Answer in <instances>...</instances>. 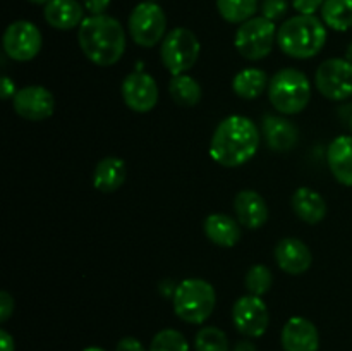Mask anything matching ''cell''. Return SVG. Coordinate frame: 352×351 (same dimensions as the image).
<instances>
[{"mask_svg": "<svg viewBox=\"0 0 352 351\" xmlns=\"http://www.w3.org/2000/svg\"><path fill=\"white\" fill-rule=\"evenodd\" d=\"M260 129L246 116H229L217 126L210 141V157L222 167H241L256 155Z\"/></svg>", "mask_w": 352, "mask_h": 351, "instance_id": "6da1fadb", "label": "cell"}, {"mask_svg": "<svg viewBox=\"0 0 352 351\" xmlns=\"http://www.w3.org/2000/svg\"><path fill=\"white\" fill-rule=\"evenodd\" d=\"M78 43L88 61L109 67L117 64L126 52V31L116 17L89 16L79 24Z\"/></svg>", "mask_w": 352, "mask_h": 351, "instance_id": "7a4b0ae2", "label": "cell"}, {"mask_svg": "<svg viewBox=\"0 0 352 351\" xmlns=\"http://www.w3.org/2000/svg\"><path fill=\"white\" fill-rule=\"evenodd\" d=\"M327 43V26L316 16L298 14L277 30V45L292 58H311Z\"/></svg>", "mask_w": 352, "mask_h": 351, "instance_id": "3957f363", "label": "cell"}, {"mask_svg": "<svg viewBox=\"0 0 352 351\" xmlns=\"http://www.w3.org/2000/svg\"><path fill=\"white\" fill-rule=\"evenodd\" d=\"M268 98L280 114L296 116L302 112L311 100V83L299 69H280L268 83Z\"/></svg>", "mask_w": 352, "mask_h": 351, "instance_id": "277c9868", "label": "cell"}, {"mask_svg": "<svg viewBox=\"0 0 352 351\" xmlns=\"http://www.w3.org/2000/svg\"><path fill=\"white\" fill-rule=\"evenodd\" d=\"M175 315L188 323L206 322L217 305L215 288L205 279L191 277L179 282L172 298Z\"/></svg>", "mask_w": 352, "mask_h": 351, "instance_id": "5b68a950", "label": "cell"}, {"mask_svg": "<svg viewBox=\"0 0 352 351\" xmlns=\"http://www.w3.org/2000/svg\"><path fill=\"white\" fill-rule=\"evenodd\" d=\"M201 43L188 28H175L165 34L162 41L160 57L165 69L172 76L186 74L198 62Z\"/></svg>", "mask_w": 352, "mask_h": 351, "instance_id": "8992f818", "label": "cell"}, {"mask_svg": "<svg viewBox=\"0 0 352 351\" xmlns=\"http://www.w3.org/2000/svg\"><path fill=\"white\" fill-rule=\"evenodd\" d=\"M277 41V30L274 21L267 17H251L236 31L234 45L244 58L251 62L267 57Z\"/></svg>", "mask_w": 352, "mask_h": 351, "instance_id": "52a82bcc", "label": "cell"}, {"mask_svg": "<svg viewBox=\"0 0 352 351\" xmlns=\"http://www.w3.org/2000/svg\"><path fill=\"white\" fill-rule=\"evenodd\" d=\"M127 28L134 43L143 48L155 47L158 41H164L167 16L158 3L148 0L134 7L127 21Z\"/></svg>", "mask_w": 352, "mask_h": 351, "instance_id": "ba28073f", "label": "cell"}, {"mask_svg": "<svg viewBox=\"0 0 352 351\" xmlns=\"http://www.w3.org/2000/svg\"><path fill=\"white\" fill-rule=\"evenodd\" d=\"M315 83L325 98L333 102L347 100L352 96V64L346 58H329L316 69Z\"/></svg>", "mask_w": 352, "mask_h": 351, "instance_id": "9c48e42d", "label": "cell"}, {"mask_svg": "<svg viewBox=\"0 0 352 351\" xmlns=\"http://www.w3.org/2000/svg\"><path fill=\"white\" fill-rule=\"evenodd\" d=\"M3 52L16 62L33 61L41 50L43 38L31 21H14L3 33Z\"/></svg>", "mask_w": 352, "mask_h": 351, "instance_id": "30bf717a", "label": "cell"}, {"mask_svg": "<svg viewBox=\"0 0 352 351\" xmlns=\"http://www.w3.org/2000/svg\"><path fill=\"white\" fill-rule=\"evenodd\" d=\"M232 322L236 329L246 337H261L270 323L267 303L261 296H241L232 308Z\"/></svg>", "mask_w": 352, "mask_h": 351, "instance_id": "8fae6325", "label": "cell"}, {"mask_svg": "<svg viewBox=\"0 0 352 351\" xmlns=\"http://www.w3.org/2000/svg\"><path fill=\"white\" fill-rule=\"evenodd\" d=\"M124 103L133 112L146 114L155 109L158 102V85L153 76L144 71H134L122 81Z\"/></svg>", "mask_w": 352, "mask_h": 351, "instance_id": "7c38bea8", "label": "cell"}, {"mask_svg": "<svg viewBox=\"0 0 352 351\" xmlns=\"http://www.w3.org/2000/svg\"><path fill=\"white\" fill-rule=\"evenodd\" d=\"M12 107L23 119L38 123L52 117L55 112V98L45 86L31 85L17 89L12 98Z\"/></svg>", "mask_w": 352, "mask_h": 351, "instance_id": "4fadbf2b", "label": "cell"}, {"mask_svg": "<svg viewBox=\"0 0 352 351\" xmlns=\"http://www.w3.org/2000/svg\"><path fill=\"white\" fill-rule=\"evenodd\" d=\"M275 262L289 275H301L313 264L311 250L298 237H284L275 246Z\"/></svg>", "mask_w": 352, "mask_h": 351, "instance_id": "5bb4252c", "label": "cell"}, {"mask_svg": "<svg viewBox=\"0 0 352 351\" xmlns=\"http://www.w3.org/2000/svg\"><path fill=\"white\" fill-rule=\"evenodd\" d=\"M284 351H318L320 334L315 323L305 317H292L282 329Z\"/></svg>", "mask_w": 352, "mask_h": 351, "instance_id": "9a60e30c", "label": "cell"}, {"mask_svg": "<svg viewBox=\"0 0 352 351\" xmlns=\"http://www.w3.org/2000/svg\"><path fill=\"white\" fill-rule=\"evenodd\" d=\"M237 222L246 229H260L268 220V206L263 196L254 189H241L234 198Z\"/></svg>", "mask_w": 352, "mask_h": 351, "instance_id": "2e32d148", "label": "cell"}, {"mask_svg": "<svg viewBox=\"0 0 352 351\" xmlns=\"http://www.w3.org/2000/svg\"><path fill=\"white\" fill-rule=\"evenodd\" d=\"M263 136L275 151H291L299 141V129L285 117L267 116L263 120Z\"/></svg>", "mask_w": 352, "mask_h": 351, "instance_id": "e0dca14e", "label": "cell"}, {"mask_svg": "<svg viewBox=\"0 0 352 351\" xmlns=\"http://www.w3.org/2000/svg\"><path fill=\"white\" fill-rule=\"evenodd\" d=\"M85 6L78 0H50L45 6V21L55 30H74L85 21Z\"/></svg>", "mask_w": 352, "mask_h": 351, "instance_id": "ac0fdd59", "label": "cell"}, {"mask_svg": "<svg viewBox=\"0 0 352 351\" xmlns=\"http://www.w3.org/2000/svg\"><path fill=\"white\" fill-rule=\"evenodd\" d=\"M330 172L344 186H352V136H337L327 151Z\"/></svg>", "mask_w": 352, "mask_h": 351, "instance_id": "d6986e66", "label": "cell"}, {"mask_svg": "<svg viewBox=\"0 0 352 351\" xmlns=\"http://www.w3.org/2000/svg\"><path fill=\"white\" fill-rule=\"evenodd\" d=\"M206 237L213 244L222 248H232L239 243L241 240V227L234 217L227 213H212L203 222Z\"/></svg>", "mask_w": 352, "mask_h": 351, "instance_id": "ffe728a7", "label": "cell"}, {"mask_svg": "<svg viewBox=\"0 0 352 351\" xmlns=\"http://www.w3.org/2000/svg\"><path fill=\"white\" fill-rule=\"evenodd\" d=\"M292 210L306 224H318L327 217V202L311 188H298L292 195Z\"/></svg>", "mask_w": 352, "mask_h": 351, "instance_id": "44dd1931", "label": "cell"}, {"mask_svg": "<svg viewBox=\"0 0 352 351\" xmlns=\"http://www.w3.org/2000/svg\"><path fill=\"white\" fill-rule=\"evenodd\" d=\"M126 181V162L119 157H105L96 164L93 186L102 193H113Z\"/></svg>", "mask_w": 352, "mask_h": 351, "instance_id": "7402d4cb", "label": "cell"}, {"mask_svg": "<svg viewBox=\"0 0 352 351\" xmlns=\"http://www.w3.org/2000/svg\"><path fill=\"white\" fill-rule=\"evenodd\" d=\"M268 83H270V79H268L267 72L256 67H250L243 69V71L234 76L232 89L239 98L254 100L265 92Z\"/></svg>", "mask_w": 352, "mask_h": 351, "instance_id": "603a6c76", "label": "cell"}, {"mask_svg": "<svg viewBox=\"0 0 352 351\" xmlns=\"http://www.w3.org/2000/svg\"><path fill=\"white\" fill-rule=\"evenodd\" d=\"M168 93L179 107H186V109L198 105L201 100V86L188 74L172 76L168 83Z\"/></svg>", "mask_w": 352, "mask_h": 351, "instance_id": "cb8c5ba5", "label": "cell"}, {"mask_svg": "<svg viewBox=\"0 0 352 351\" xmlns=\"http://www.w3.org/2000/svg\"><path fill=\"white\" fill-rule=\"evenodd\" d=\"M322 21L333 31L351 30L352 0H325L322 7Z\"/></svg>", "mask_w": 352, "mask_h": 351, "instance_id": "d4e9b609", "label": "cell"}, {"mask_svg": "<svg viewBox=\"0 0 352 351\" xmlns=\"http://www.w3.org/2000/svg\"><path fill=\"white\" fill-rule=\"evenodd\" d=\"M219 14L230 24H243L254 17L258 0H217Z\"/></svg>", "mask_w": 352, "mask_h": 351, "instance_id": "484cf974", "label": "cell"}, {"mask_svg": "<svg viewBox=\"0 0 352 351\" xmlns=\"http://www.w3.org/2000/svg\"><path fill=\"white\" fill-rule=\"evenodd\" d=\"M244 284H246L250 295L263 296L270 291L272 284H274V274L267 265H253L244 277Z\"/></svg>", "mask_w": 352, "mask_h": 351, "instance_id": "4316f807", "label": "cell"}, {"mask_svg": "<svg viewBox=\"0 0 352 351\" xmlns=\"http://www.w3.org/2000/svg\"><path fill=\"white\" fill-rule=\"evenodd\" d=\"M196 351H230L229 339L219 327H203L195 337Z\"/></svg>", "mask_w": 352, "mask_h": 351, "instance_id": "83f0119b", "label": "cell"}, {"mask_svg": "<svg viewBox=\"0 0 352 351\" xmlns=\"http://www.w3.org/2000/svg\"><path fill=\"white\" fill-rule=\"evenodd\" d=\"M148 351H189V343L179 330L164 329L155 334Z\"/></svg>", "mask_w": 352, "mask_h": 351, "instance_id": "f1b7e54d", "label": "cell"}, {"mask_svg": "<svg viewBox=\"0 0 352 351\" xmlns=\"http://www.w3.org/2000/svg\"><path fill=\"white\" fill-rule=\"evenodd\" d=\"M287 0H263V3H261V14H263V17L274 21V23L282 19L287 14Z\"/></svg>", "mask_w": 352, "mask_h": 351, "instance_id": "f546056e", "label": "cell"}, {"mask_svg": "<svg viewBox=\"0 0 352 351\" xmlns=\"http://www.w3.org/2000/svg\"><path fill=\"white\" fill-rule=\"evenodd\" d=\"M325 0H292V7L302 16H315L318 9H322Z\"/></svg>", "mask_w": 352, "mask_h": 351, "instance_id": "4dcf8cb0", "label": "cell"}, {"mask_svg": "<svg viewBox=\"0 0 352 351\" xmlns=\"http://www.w3.org/2000/svg\"><path fill=\"white\" fill-rule=\"evenodd\" d=\"M14 313V298L7 291L0 292V322L6 323Z\"/></svg>", "mask_w": 352, "mask_h": 351, "instance_id": "1f68e13d", "label": "cell"}, {"mask_svg": "<svg viewBox=\"0 0 352 351\" xmlns=\"http://www.w3.org/2000/svg\"><path fill=\"white\" fill-rule=\"evenodd\" d=\"M82 6L91 16H98V14H103L109 9L110 0H82Z\"/></svg>", "mask_w": 352, "mask_h": 351, "instance_id": "d6a6232c", "label": "cell"}, {"mask_svg": "<svg viewBox=\"0 0 352 351\" xmlns=\"http://www.w3.org/2000/svg\"><path fill=\"white\" fill-rule=\"evenodd\" d=\"M116 351H146L143 348V344L136 339V337H122L117 344Z\"/></svg>", "mask_w": 352, "mask_h": 351, "instance_id": "836d02e7", "label": "cell"}, {"mask_svg": "<svg viewBox=\"0 0 352 351\" xmlns=\"http://www.w3.org/2000/svg\"><path fill=\"white\" fill-rule=\"evenodd\" d=\"M17 93L16 89V85H14L12 79L9 78V76H3L2 78V89H0V95H2L3 100H9V98H14V95Z\"/></svg>", "mask_w": 352, "mask_h": 351, "instance_id": "e575fe53", "label": "cell"}, {"mask_svg": "<svg viewBox=\"0 0 352 351\" xmlns=\"http://www.w3.org/2000/svg\"><path fill=\"white\" fill-rule=\"evenodd\" d=\"M14 337L7 330H0V351H14Z\"/></svg>", "mask_w": 352, "mask_h": 351, "instance_id": "d590c367", "label": "cell"}, {"mask_svg": "<svg viewBox=\"0 0 352 351\" xmlns=\"http://www.w3.org/2000/svg\"><path fill=\"white\" fill-rule=\"evenodd\" d=\"M175 289H177V284L174 281H170V279H167V281H164L160 284L162 296H167V298H174Z\"/></svg>", "mask_w": 352, "mask_h": 351, "instance_id": "8d00e7d4", "label": "cell"}, {"mask_svg": "<svg viewBox=\"0 0 352 351\" xmlns=\"http://www.w3.org/2000/svg\"><path fill=\"white\" fill-rule=\"evenodd\" d=\"M234 351H258V348L254 346V344L251 343V341L244 339V341H239V343H237L236 346H234Z\"/></svg>", "mask_w": 352, "mask_h": 351, "instance_id": "74e56055", "label": "cell"}, {"mask_svg": "<svg viewBox=\"0 0 352 351\" xmlns=\"http://www.w3.org/2000/svg\"><path fill=\"white\" fill-rule=\"evenodd\" d=\"M346 61H349L352 64V41L347 45V50H346Z\"/></svg>", "mask_w": 352, "mask_h": 351, "instance_id": "f35d334b", "label": "cell"}, {"mask_svg": "<svg viewBox=\"0 0 352 351\" xmlns=\"http://www.w3.org/2000/svg\"><path fill=\"white\" fill-rule=\"evenodd\" d=\"M30 2L36 3V6H47V3L50 2V0H30Z\"/></svg>", "mask_w": 352, "mask_h": 351, "instance_id": "ab89813d", "label": "cell"}, {"mask_svg": "<svg viewBox=\"0 0 352 351\" xmlns=\"http://www.w3.org/2000/svg\"><path fill=\"white\" fill-rule=\"evenodd\" d=\"M82 351H105V350H103V348H98V346H89Z\"/></svg>", "mask_w": 352, "mask_h": 351, "instance_id": "60d3db41", "label": "cell"}, {"mask_svg": "<svg viewBox=\"0 0 352 351\" xmlns=\"http://www.w3.org/2000/svg\"><path fill=\"white\" fill-rule=\"evenodd\" d=\"M349 127H351V131H352V114H351V119H349Z\"/></svg>", "mask_w": 352, "mask_h": 351, "instance_id": "b9f144b4", "label": "cell"}, {"mask_svg": "<svg viewBox=\"0 0 352 351\" xmlns=\"http://www.w3.org/2000/svg\"><path fill=\"white\" fill-rule=\"evenodd\" d=\"M150 2H155V0H150Z\"/></svg>", "mask_w": 352, "mask_h": 351, "instance_id": "7bdbcfd3", "label": "cell"}]
</instances>
